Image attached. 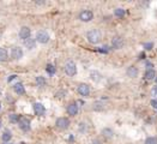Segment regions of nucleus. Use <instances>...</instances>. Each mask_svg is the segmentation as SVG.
<instances>
[{"mask_svg": "<svg viewBox=\"0 0 157 144\" xmlns=\"http://www.w3.org/2000/svg\"><path fill=\"white\" fill-rule=\"evenodd\" d=\"M86 39L91 44H97L102 40V34L99 29H91L86 32Z\"/></svg>", "mask_w": 157, "mask_h": 144, "instance_id": "f257e3e1", "label": "nucleus"}, {"mask_svg": "<svg viewBox=\"0 0 157 144\" xmlns=\"http://www.w3.org/2000/svg\"><path fill=\"white\" fill-rule=\"evenodd\" d=\"M70 124H71V121H70V119H69V118H66V116H61V118H58L57 121H55V125H57V127L59 130L69 129Z\"/></svg>", "mask_w": 157, "mask_h": 144, "instance_id": "f03ea898", "label": "nucleus"}, {"mask_svg": "<svg viewBox=\"0 0 157 144\" xmlns=\"http://www.w3.org/2000/svg\"><path fill=\"white\" fill-rule=\"evenodd\" d=\"M49 34L46 31V30H39L37 32H36V41L40 43H42V44H44V43H47L48 41H49Z\"/></svg>", "mask_w": 157, "mask_h": 144, "instance_id": "7ed1b4c3", "label": "nucleus"}, {"mask_svg": "<svg viewBox=\"0 0 157 144\" xmlns=\"http://www.w3.org/2000/svg\"><path fill=\"white\" fill-rule=\"evenodd\" d=\"M65 73L70 77H73L76 73H77V66L73 61H67L65 64Z\"/></svg>", "mask_w": 157, "mask_h": 144, "instance_id": "20e7f679", "label": "nucleus"}, {"mask_svg": "<svg viewBox=\"0 0 157 144\" xmlns=\"http://www.w3.org/2000/svg\"><path fill=\"white\" fill-rule=\"evenodd\" d=\"M77 91H78V94H79L80 96L88 97V96L90 95V86L88 85V84H85V83H82V84L78 85Z\"/></svg>", "mask_w": 157, "mask_h": 144, "instance_id": "39448f33", "label": "nucleus"}, {"mask_svg": "<svg viewBox=\"0 0 157 144\" xmlns=\"http://www.w3.org/2000/svg\"><path fill=\"white\" fill-rule=\"evenodd\" d=\"M124 46H125V41H124L122 37H120V36H114V37L112 39V47H113L114 49H121Z\"/></svg>", "mask_w": 157, "mask_h": 144, "instance_id": "423d86ee", "label": "nucleus"}, {"mask_svg": "<svg viewBox=\"0 0 157 144\" xmlns=\"http://www.w3.org/2000/svg\"><path fill=\"white\" fill-rule=\"evenodd\" d=\"M18 126H19V129L22 130V131H24V132H27L30 130V120H29L28 118H24V116H22L21 118V120L18 121Z\"/></svg>", "mask_w": 157, "mask_h": 144, "instance_id": "0eeeda50", "label": "nucleus"}, {"mask_svg": "<svg viewBox=\"0 0 157 144\" xmlns=\"http://www.w3.org/2000/svg\"><path fill=\"white\" fill-rule=\"evenodd\" d=\"M92 18H94V13H92V11H90V10H83V11L79 13V19H80L82 22H90Z\"/></svg>", "mask_w": 157, "mask_h": 144, "instance_id": "6e6552de", "label": "nucleus"}, {"mask_svg": "<svg viewBox=\"0 0 157 144\" xmlns=\"http://www.w3.org/2000/svg\"><path fill=\"white\" fill-rule=\"evenodd\" d=\"M23 57V49L18 46H14L11 48V58L14 59V60H18Z\"/></svg>", "mask_w": 157, "mask_h": 144, "instance_id": "1a4fd4ad", "label": "nucleus"}, {"mask_svg": "<svg viewBox=\"0 0 157 144\" xmlns=\"http://www.w3.org/2000/svg\"><path fill=\"white\" fill-rule=\"evenodd\" d=\"M19 39H22L23 41H25V40H28L30 39V35H31V30L29 27H22L21 30H19Z\"/></svg>", "mask_w": 157, "mask_h": 144, "instance_id": "9d476101", "label": "nucleus"}, {"mask_svg": "<svg viewBox=\"0 0 157 144\" xmlns=\"http://www.w3.org/2000/svg\"><path fill=\"white\" fill-rule=\"evenodd\" d=\"M32 108H34V112H35L36 115L42 116V115H44V113H46L44 106H43L42 103H40V102H35V103L32 104Z\"/></svg>", "mask_w": 157, "mask_h": 144, "instance_id": "9b49d317", "label": "nucleus"}, {"mask_svg": "<svg viewBox=\"0 0 157 144\" xmlns=\"http://www.w3.org/2000/svg\"><path fill=\"white\" fill-rule=\"evenodd\" d=\"M78 104L76 103V102H72L70 103L69 106H67V108H66V111H67V114L69 115H72V116H74V115L78 114Z\"/></svg>", "mask_w": 157, "mask_h": 144, "instance_id": "f8f14e48", "label": "nucleus"}, {"mask_svg": "<svg viewBox=\"0 0 157 144\" xmlns=\"http://www.w3.org/2000/svg\"><path fill=\"white\" fill-rule=\"evenodd\" d=\"M126 73H127V76L131 77V78H137L138 74H139V70L136 66H129V69L126 70Z\"/></svg>", "mask_w": 157, "mask_h": 144, "instance_id": "ddd939ff", "label": "nucleus"}, {"mask_svg": "<svg viewBox=\"0 0 157 144\" xmlns=\"http://www.w3.org/2000/svg\"><path fill=\"white\" fill-rule=\"evenodd\" d=\"M144 78L145 81H154L156 79V71L152 69V70H146L145 74H144Z\"/></svg>", "mask_w": 157, "mask_h": 144, "instance_id": "4468645a", "label": "nucleus"}, {"mask_svg": "<svg viewBox=\"0 0 157 144\" xmlns=\"http://www.w3.org/2000/svg\"><path fill=\"white\" fill-rule=\"evenodd\" d=\"M13 90L16 94H18V95H23V94H25V89H24V85H23V83H21V82H18V83H16L13 86Z\"/></svg>", "mask_w": 157, "mask_h": 144, "instance_id": "2eb2a0df", "label": "nucleus"}, {"mask_svg": "<svg viewBox=\"0 0 157 144\" xmlns=\"http://www.w3.org/2000/svg\"><path fill=\"white\" fill-rule=\"evenodd\" d=\"M2 142H5V143H7V142H10L11 141V138H12V135H11V131L10 130H5L4 131V133H2Z\"/></svg>", "mask_w": 157, "mask_h": 144, "instance_id": "dca6fc26", "label": "nucleus"}, {"mask_svg": "<svg viewBox=\"0 0 157 144\" xmlns=\"http://www.w3.org/2000/svg\"><path fill=\"white\" fill-rule=\"evenodd\" d=\"M24 44H25V47H28L29 49H34L35 48V44H36V39H28V40H25L24 41Z\"/></svg>", "mask_w": 157, "mask_h": 144, "instance_id": "f3484780", "label": "nucleus"}, {"mask_svg": "<svg viewBox=\"0 0 157 144\" xmlns=\"http://www.w3.org/2000/svg\"><path fill=\"white\" fill-rule=\"evenodd\" d=\"M90 78L94 81V82H100L101 78H102V76H101L100 72L97 71H91L90 72Z\"/></svg>", "mask_w": 157, "mask_h": 144, "instance_id": "a211bd4d", "label": "nucleus"}, {"mask_svg": "<svg viewBox=\"0 0 157 144\" xmlns=\"http://www.w3.org/2000/svg\"><path fill=\"white\" fill-rule=\"evenodd\" d=\"M102 135H103L106 138H112V137L114 136V132H113V130H112V129L106 127V129L102 130Z\"/></svg>", "mask_w": 157, "mask_h": 144, "instance_id": "6ab92c4d", "label": "nucleus"}, {"mask_svg": "<svg viewBox=\"0 0 157 144\" xmlns=\"http://www.w3.org/2000/svg\"><path fill=\"white\" fill-rule=\"evenodd\" d=\"M125 14H126L125 10L121 9V7H118V9H115L114 10V16L115 17H118V18H124Z\"/></svg>", "mask_w": 157, "mask_h": 144, "instance_id": "aec40b11", "label": "nucleus"}, {"mask_svg": "<svg viewBox=\"0 0 157 144\" xmlns=\"http://www.w3.org/2000/svg\"><path fill=\"white\" fill-rule=\"evenodd\" d=\"M92 109H94V111H97V112L103 111V109H104V104H103V102L96 101V102L94 103V106H92Z\"/></svg>", "mask_w": 157, "mask_h": 144, "instance_id": "412c9836", "label": "nucleus"}, {"mask_svg": "<svg viewBox=\"0 0 157 144\" xmlns=\"http://www.w3.org/2000/svg\"><path fill=\"white\" fill-rule=\"evenodd\" d=\"M9 58V54H7V51L2 47H0V61H6Z\"/></svg>", "mask_w": 157, "mask_h": 144, "instance_id": "4be33fe9", "label": "nucleus"}, {"mask_svg": "<svg viewBox=\"0 0 157 144\" xmlns=\"http://www.w3.org/2000/svg\"><path fill=\"white\" fill-rule=\"evenodd\" d=\"M36 83H37L39 86H44L47 84V81H46V78L42 77V76H37L36 77Z\"/></svg>", "mask_w": 157, "mask_h": 144, "instance_id": "5701e85b", "label": "nucleus"}, {"mask_svg": "<svg viewBox=\"0 0 157 144\" xmlns=\"http://www.w3.org/2000/svg\"><path fill=\"white\" fill-rule=\"evenodd\" d=\"M46 71L48 72L49 74H54V73L57 72V67H55L53 64H48V65L46 66Z\"/></svg>", "mask_w": 157, "mask_h": 144, "instance_id": "b1692460", "label": "nucleus"}, {"mask_svg": "<svg viewBox=\"0 0 157 144\" xmlns=\"http://www.w3.org/2000/svg\"><path fill=\"white\" fill-rule=\"evenodd\" d=\"M21 118H22V116H21V115H18V114H11L10 115V116H9V119H10V121H11V123H17V124H18V121H19V120H21Z\"/></svg>", "mask_w": 157, "mask_h": 144, "instance_id": "393cba45", "label": "nucleus"}, {"mask_svg": "<svg viewBox=\"0 0 157 144\" xmlns=\"http://www.w3.org/2000/svg\"><path fill=\"white\" fill-rule=\"evenodd\" d=\"M145 144H157V137H154V136H150L145 139Z\"/></svg>", "mask_w": 157, "mask_h": 144, "instance_id": "a878e982", "label": "nucleus"}, {"mask_svg": "<svg viewBox=\"0 0 157 144\" xmlns=\"http://www.w3.org/2000/svg\"><path fill=\"white\" fill-rule=\"evenodd\" d=\"M150 104H151V107L154 109H157V99H154V100L150 101Z\"/></svg>", "mask_w": 157, "mask_h": 144, "instance_id": "bb28decb", "label": "nucleus"}, {"mask_svg": "<svg viewBox=\"0 0 157 144\" xmlns=\"http://www.w3.org/2000/svg\"><path fill=\"white\" fill-rule=\"evenodd\" d=\"M152 46H154V43H152V42L145 43V44H144V48H145L146 51H150V49L152 48Z\"/></svg>", "mask_w": 157, "mask_h": 144, "instance_id": "cd10ccee", "label": "nucleus"}, {"mask_svg": "<svg viewBox=\"0 0 157 144\" xmlns=\"http://www.w3.org/2000/svg\"><path fill=\"white\" fill-rule=\"evenodd\" d=\"M151 94H152V96L157 97V84L151 89Z\"/></svg>", "mask_w": 157, "mask_h": 144, "instance_id": "c85d7f7f", "label": "nucleus"}, {"mask_svg": "<svg viewBox=\"0 0 157 144\" xmlns=\"http://www.w3.org/2000/svg\"><path fill=\"white\" fill-rule=\"evenodd\" d=\"M16 78H17V76H16V74H12V76H10V77L7 78V82L10 83V82H12V81H13V79H16Z\"/></svg>", "mask_w": 157, "mask_h": 144, "instance_id": "c756f323", "label": "nucleus"}, {"mask_svg": "<svg viewBox=\"0 0 157 144\" xmlns=\"http://www.w3.org/2000/svg\"><path fill=\"white\" fill-rule=\"evenodd\" d=\"M92 144H102V142H101L100 139H97V138H96V139H94V141H92Z\"/></svg>", "mask_w": 157, "mask_h": 144, "instance_id": "7c9ffc66", "label": "nucleus"}, {"mask_svg": "<svg viewBox=\"0 0 157 144\" xmlns=\"http://www.w3.org/2000/svg\"><path fill=\"white\" fill-rule=\"evenodd\" d=\"M0 127H1V120H0Z\"/></svg>", "mask_w": 157, "mask_h": 144, "instance_id": "2f4dec72", "label": "nucleus"}, {"mask_svg": "<svg viewBox=\"0 0 157 144\" xmlns=\"http://www.w3.org/2000/svg\"><path fill=\"white\" fill-rule=\"evenodd\" d=\"M0 96H1V89H0Z\"/></svg>", "mask_w": 157, "mask_h": 144, "instance_id": "473e14b6", "label": "nucleus"}, {"mask_svg": "<svg viewBox=\"0 0 157 144\" xmlns=\"http://www.w3.org/2000/svg\"><path fill=\"white\" fill-rule=\"evenodd\" d=\"M155 81H156V83H157V77H156V79H155Z\"/></svg>", "mask_w": 157, "mask_h": 144, "instance_id": "72a5a7b5", "label": "nucleus"}, {"mask_svg": "<svg viewBox=\"0 0 157 144\" xmlns=\"http://www.w3.org/2000/svg\"><path fill=\"white\" fill-rule=\"evenodd\" d=\"M0 108H1V104H0Z\"/></svg>", "mask_w": 157, "mask_h": 144, "instance_id": "f704fd0d", "label": "nucleus"}]
</instances>
